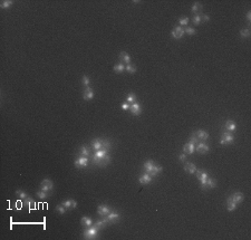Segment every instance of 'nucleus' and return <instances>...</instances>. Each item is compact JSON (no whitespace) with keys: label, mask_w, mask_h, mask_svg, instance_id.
<instances>
[{"label":"nucleus","mask_w":251,"mask_h":240,"mask_svg":"<svg viewBox=\"0 0 251 240\" xmlns=\"http://www.w3.org/2000/svg\"><path fill=\"white\" fill-rule=\"evenodd\" d=\"M99 229L96 227V226H91L84 230L83 236L84 239H96L97 237V233H98Z\"/></svg>","instance_id":"1"},{"label":"nucleus","mask_w":251,"mask_h":240,"mask_svg":"<svg viewBox=\"0 0 251 240\" xmlns=\"http://www.w3.org/2000/svg\"><path fill=\"white\" fill-rule=\"evenodd\" d=\"M234 142V136L233 134L230 133V132H223L221 134V140H220V144L221 145H229L232 144Z\"/></svg>","instance_id":"2"},{"label":"nucleus","mask_w":251,"mask_h":240,"mask_svg":"<svg viewBox=\"0 0 251 240\" xmlns=\"http://www.w3.org/2000/svg\"><path fill=\"white\" fill-rule=\"evenodd\" d=\"M195 174H197V178H198V180L200 181L201 188H202V190H203V189H204V185H206V179L209 178V174H208L206 171H203V170H197V171H195Z\"/></svg>","instance_id":"3"},{"label":"nucleus","mask_w":251,"mask_h":240,"mask_svg":"<svg viewBox=\"0 0 251 240\" xmlns=\"http://www.w3.org/2000/svg\"><path fill=\"white\" fill-rule=\"evenodd\" d=\"M54 189V182L50 179H44L40 182V190L46 191V192H50Z\"/></svg>","instance_id":"4"},{"label":"nucleus","mask_w":251,"mask_h":240,"mask_svg":"<svg viewBox=\"0 0 251 240\" xmlns=\"http://www.w3.org/2000/svg\"><path fill=\"white\" fill-rule=\"evenodd\" d=\"M184 28L183 27H181V26H176L173 29V30L171 31V35H172V37L174 39H181L184 36Z\"/></svg>","instance_id":"5"},{"label":"nucleus","mask_w":251,"mask_h":240,"mask_svg":"<svg viewBox=\"0 0 251 240\" xmlns=\"http://www.w3.org/2000/svg\"><path fill=\"white\" fill-rule=\"evenodd\" d=\"M74 165L76 168H87L88 167V157H85V156H79L77 157L75 162H74Z\"/></svg>","instance_id":"6"},{"label":"nucleus","mask_w":251,"mask_h":240,"mask_svg":"<svg viewBox=\"0 0 251 240\" xmlns=\"http://www.w3.org/2000/svg\"><path fill=\"white\" fill-rule=\"evenodd\" d=\"M104 218L106 219L107 222H108V225H110V223H115V222H117V221L119 220L121 216H119V214H117V212L110 211V214H107V216H105Z\"/></svg>","instance_id":"7"},{"label":"nucleus","mask_w":251,"mask_h":240,"mask_svg":"<svg viewBox=\"0 0 251 240\" xmlns=\"http://www.w3.org/2000/svg\"><path fill=\"white\" fill-rule=\"evenodd\" d=\"M110 211H112V208L106 206V204H99V206L97 207V214H98L99 216H102V217L107 216Z\"/></svg>","instance_id":"8"},{"label":"nucleus","mask_w":251,"mask_h":240,"mask_svg":"<svg viewBox=\"0 0 251 240\" xmlns=\"http://www.w3.org/2000/svg\"><path fill=\"white\" fill-rule=\"evenodd\" d=\"M195 150H197L200 154H206V153L210 151V148H209V145H206V143L200 142V143H197V144H195Z\"/></svg>","instance_id":"9"},{"label":"nucleus","mask_w":251,"mask_h":240,"mask_svg":"<svg viewBox=\"0 0 251 240\" xmlns=\"http://www.w3.org/2000/svg\"><path fill=\"white\" fill-rule=\"evenodd\" d=\"M129 112L132 113L133 115H135V116H138V115H141L142 113V107L141 105L137 103V102H135V103L131 104V106H129Z\"/></svg>","instance_id":"10"},{"label":"nucleus","mask_w":251,"mask_h":240,"mask_svg":"<svg viewBox=\"0 0 251 240\" xmlns=\"http://www.w3.org/2000/svg\"><path fill=\"white\" fill-rule=\"evenodd\" d=\"M110 163V154H106L104 157L99 159L94 165H97V167H101V168H105V167H107Z\"/></svg>","instance_id":"11"},{"label":"nucleus","mask_w":251,"mask_h":240,"mask_svg":"<svg viewBox=\"0 0 251 240\" xmlns=\"http://www.w3.org/2000/svg\"><path fill=\"white\" fill-rule=\"evenodd\" d=\"M83 98L85 101H91V99L94 98V91L91 89V86L88 87H85L83 91Z\"/></svg>","instance_id":"12"},{"label":"nucleus","mask_w":251,"mask_h":240,"mask_svg":"<svg viewBox=\"0 0 251 240\" xmlns=\"http://www.w3.org/2000/svg\"><path fill=\"white\" fill-rule=\"evenodd\" d=\"M61 204H63V206H64L67 210L76 209L77 206H78L76 200H73V199H67V200H65V201H63Z\"/></svg>","instance_id":"13"},{"label":"nucleus","mask_w":251,"mask_h":240,"mask_svg":"<svg viewBox=\"0 0 251 240\" xmlns=\"http://www.w3.org/2000/svg\"><path fill=\"white\" fill-rule=\"evenodd\" d=\"M194 151H195V144L194 143H192V142H187V143H185V144L183 145V153H185V154H192V153H194Z\"/></svg>","instance_id":"14"},{"label":"nucleus","mask_w":251,"mask_h":240,"mask_svg":"<svg viewBox=\"0 0 251 240\" xmlns=\"http://www.w3.org/2000/svg\"><path fill=\"white\" fill-rule=\"evenodd\" d=\"M225 129L227 132H230V133H233V132H236L237 131V124L234 121H232V120H228L227 121V123L225 124Z\"/></svg>","instance_id":"15"},{"label":"nucleus","mask_w":251,"mask_h":240,"mask_svg":"<svg viewBox=\"0 0 251 240\" xmlns=\"http://www.w3.org/2000/svg\"><path fill=\"white\" fill-rule=\"evenodd\" d=\"M152 179H153L152 175L144 172V173L138 178V182L141 183V184H148V183L152 182Z\"/></svg>","instance_id":"16"},{"label":"nucleus","mask_w":251,"mask_h":240,"mask_svg":"<svg viewBox=\"0 0 251 240\" xmlns=\"http://www.w3.org/2000/svg\"><path fill=\"white\" fill-rule=\"evenodd\" d=\"M230 198L232 199V201H234L237 204H239V203H241L244 200V195L241 192H234V193H232L230 195Z\"/></svg>","instance_id":"17"},{"label":"nucleus","mask_w":251,"mask_h":240,"mask_svg":"<svg viewBox=\"0 0 251 240\" xmlns=\"http://www.w3.org/2000/svg\"><path fill=\"white\" fill-rule=\"evenodd\" d=\"M194 135L198 137V140H201V141H206V140H208L210 136L209 133L203 130H198L195 133H194Z\"/></svg>","instance_id":"18"},{"label":"nucleus","mask_w":251,"mask_h":240,"mask_svg":"<svg viewBox=\"0 0 251 240\" xmlns=\"http://www.w3.org/2000/svg\"><path fill=\"white\" fill-rule=\"evenodd\" d=\"M154 165H155V162H153L152 160L146 161V162L143 164V169H144L145 173H148V174H151V172H152L153 168H154Z\"/></svg>","instance_id":"19"},{"label":"nucleus","mask_w":251,"mask_h":240,"mask_svg":"<svg viewBox=\"0 0 251 240\" xmlns=\"http://www.w3.org/2000/svg\"><path fill=\"white\" fill-rule=\"evenodd\" d=\"M184 171L189 173V174H194L195 171H197V168H195V165L192 162H187L184 164Z\"/></svg>","instance_id":"20"},{"label":"nucleus","mask_w":251,"mask_h":240,"mask_svg":"<svg viewBox=\"0 0 251 240\" xmlns=\"http://www.w3.org/2000/svg\"><path fill=\"white\" fill-rule=\"evenodd\" d=\"M119 61H121V63L127 65V64H131L132 59H131V56H129V54L125 53V51H122V53L119 54Z\"/></svg>","instance_id":"21"},{"label":"nucleus","mask_w":251,"mask_h":240,"mask_svg":"<svg viewBox=\"0 0 251 240\" xmlns=\"http://www.w3.org/2000/svg\"><path fill=\"white\" fill-rule=\"evenodd\" d=\"M80 225L83 226V227H85V228H88V227L93 226V220H91V217L85 216V217H83L80 219Z\"/></svg>","instance_id":"22"},{"label":"nucleus","mask_w":251,"mask_h":240,"mask_svg":"<svg viewBox=\"0 0 251 240\" xmlns=\"http://www.w3.org/2000/svg\"><path fill=\"white\" fill-rule=\"evenodd\" d=\"M214 188H217V181L214 179L208 178L206 181V185H204V189H203V190H206V189H214Z\"/></svg>","instance_id":"23"},{"label":"nucleus","mask_w":251,"mask_h":240,"mask_svg":"<svg viewBox=\"0 0 251 240\" xmlns=\"http://www.w3.org/2000/svg\"><path fill=\"white\" fill-rule=\"evenodd\" d=\"M227 208H228V211L232 212V211L237 210V208H238V204H237L234 201H232V199L229 197L228 200H227Z\"/></svg>","instance_id":"24"},{"label":"nucleus","mask_w":251,"mask_h":240,"mask_svg":"<svg viewBox=\"0 0 251 240\" xmlns=\"http://www.w3.org/2000/svg\"><path fill=\"white\" fill-rule=\"evenodd\" d=\"M202 5L200 4V2H195V4L192 5V7H191V11L193 12V14H195V15H199L200 12L202 11Z\"/></svg>","instance_id":"25"},{"label":"nucleus","mask_w":251,"mask_h":240,"mask_svg":"<svg viewBox=\"0 0 251 240\" xmlns=\"http://www.w3.org/2000/svg\"><path fill=\"white\" fill-rule=\"evenodd\" d=\"M79 156H85V157L91 156V150L88 149V148H86L85 145L80 146L79 148Z\"/></svg>","instance_id":"26"},{"label":"nucleus","mask_w":251,"mask_h":240,"mask_svg":"<svg viewBox=\"0 0 251 240\" xmlns=\"http://www.w3.org/2000/svg\"><path fill=\"white\" fill-rule=\"evenodd\" d=\"M91 148L95 150V151H98V150L103 149V145H102V139L94 140L93 143H91Z\"/></svg>","instance_id":"27"},{"label":"nucleus","mask_w":251,"mask_h":240,"mask_svg":"<svg viewBox=\"0 0 251 240\" xmlns=\"http://www.w3.org/2000/svg\"><path fill=\"white\" fill-rule=\"evenodd\" d=\"M113 69H114L115 73H117V74H122V73L125 70V64H123V63L115 64L114 67H113Z\"/></svg>","instance_id":"28"},{"label":"nucleus","mask_w":251,"mask_h":240,"mask_svg":"<svg viewBox=\"0 0 251 240\" xmlns=\"http://www.w3.org/2000/svg\"><path fill=\"white\" fill-rule=\"evenodd\" d=\"M108 225V222H107V220L105 219V218H103V219H101V220H97L95 222V225L94 226H96L98 229H104V228H106V226Z\"/></svg>","instance_id":"29"},{"label":"nucleus","mask_w":251,"mask_h":240,"mask_svg":"<svg viewBox=\"0 0 251 240\" xmlns=\"http://www.w3.org/2000/svg\"><path fill=\"white\" fill-rule=\"evenodd\" d=\"M36 195H37V198H39L40 200H45L46 198L49 197V192H46V191H42L39 189V190L36 191Z\"/></svg>","instance_id":"30"},{"label":"nucleus","mask_w":251,"mask_h":240,"mask_svg":"<svg viewBox=\"0 0 251 240\" xmlns=\"http://www.w3.org/2000/svg\"><path fill=\"white\" fill-rule=\"evenodd\" d=\"M162 171H163V168H162L161 165H157V164L155 163V165H154L152 172H151V175H152V176H156V175L160 174Z\"/></svg>","instance_id":"31"},{"label":"nucleus","mask_w":251,"mask_h":240,"mask_svg":"<svg viewBox=\"0 0 251 240\" xmlns=\"http://www.w3.org/2000/svg\"><path fill=\"white\" fill-rule=\"evenodd\" d=\"M12 5H14V1H11V0H4L0 4V8L1 9H8V8L11 7Z\"/></svg>","instance_id":"32"},{"label":"nucleus","mask_w":251,"mask_h":240,"mask_svg":"<svg viewBox=\"0 0 251 240\" xmlns=\"http://www.w3.org/2000/svg\"><path fill=\"white\" fill-rule=\"evenodd\" d=\"M16 195H17V198L21 199V200H26V199L28 198V195H27L26 192L23 190H20V189L16 190Z\"/></svg>","instance_id":"33"},{"label":"nucleus","mask_w":251,"mask_h":240,"mask_svg":"<svg viewBox=\"0 0 251 240\" xmlns=\"http://www.w3.org/2000/svg\"><path fill=\"white\" fill-rule=\"evenodd\" d=\"M126 103L129 104H133L136 102V95L134 94V93H129V95H127V97H126Z\"/></svg>","instance_id":"34"},{"label":"nucleus","mask_w":251,"mask_h":240,"mask_svg":"<svg viewBox=\"0 0 251 240\" xmlns=\"http://www.w3.org/2000/svg\"><path fill=\"white\" fill-rule=\"evenodd\" d=\"M251 35V31L249 28H246V29H241L240 30V36L242 37V38H249Z\"/></svg>","instance_id":"35"},{"label":"nucleus","mask_w":251,"mask_h":240,"mask_svg":"<svg viewBox=\"0 0 251 240\" xmlns=\"http://www.w3.org/2000/svg\"><path fill=\"white\" fill-rule=\"evenodd\" d=\"M102 145H103V149L108 151L112 148V142L110 140H106V139H102Z\"/></svg>","instance_id":"36"},{"label":"nucleus","mask_w":251,"mask_h":240,"mask_svg":"<svg viewBox=\"0 0 251 240\" xmlns=\"http://www.w3.org/2000/svg\"><path fill=\"white\" fill-rule=\"evenodd\" d=\"M125 70L127 73H129V74H134V73H136L137 68L135 67V65H132V64H127V65H125Z\"/></svg>","instance_id":"37"},{"label":"nucleus","mask_w":251,"mask_h":240,"mask_svg":"<svg viewBox=\"0 0 251 240\" xmlns=\"http://www.w3.org/2000/svg\"><path fill=\"white\" fill-rule=\"evenodd\" d=\"M184 33L185 34H187L189 36H193V35H195V29H194L193 27H189V26H187L185 28H184Z\"/></svg>","instance_id":"38"},{"label":"nucleus","mask_w":251,"mask_h":240,"mask_svg":"<svg viewBox=\"0 0 251 240\" xmlns=\"http://www.w3.org/2000/svg\"><path fill=\"white\" fill-rule=\"evenodd\" d=\"M192 23L195 25V26H199L200 23H202L201 20V15H194L193 18H192Z\"/></svg>","instance_id":"39"},{"label":"nucleus","mask_w":251,"mask_h":240,"mask_svg":"<svg viewBox=\"0 0 251 240\" xmlns=\"http://www.w3.org/2000/svg\"><path fill=\"white\" fill-rule=\"evenodd\" d=\"M82 84H83L85 87H88V86L91 85V78L88 76H86V75L83 76L82 77Z\"/></svg>","instance_id":"40"},{"label":"nucleus","mask_w":251,"mask_h":240,"mask_svg":"<svg viewBox=\"0 0 251 240\" xmlns=\"http://www.w3.org/2000/svg\"><path fill=\"white\" fill-rule=\"evenodd\" d=\"M189 21H190L189 17H181L179 19L180 26H187V25H189Z\"/></svg>","instance_id":"41"},{"label":"nucleus","mask_w":251,"mask_h":240,"mask_svg":"<svg viewBox=\"0 0 251 240\" xmlns=\"http://www.w3.org/2000/svg\"><path fill=\"white\" fill-rule=\"evenodd\" d=\"M56 211H57L59 214H65L67 212V209H66L63 204H58V206L56 207Z\"/></svg>","instance_id":"42"},{"label":"nucleus","mask_w":251,"mask_h":240,"mask_svg":"<svg viewBox=\"0 0 251 240\" xmlns=\"http://www.w3.org/2000/svg\"><path fill=\"white\" fill-rule=\"evenodd\" d=\"M202 23H209L210 21V16L209 15H202L201 16Z\"/></svg>","instance_id":"43"},{"label":"nucleus","mask_w":251,"mask_h":240,"mask_svg":"<svg viewBox=\"0 0 251 240\" xmlns=\"http://www.w3.org/2000/svg\"><path fill=\"white\" fill-rule=\"evenodd\" d=\"M179 160L181 161V162H185V161H187V154H185V153H181L179 155Z\"/></svg>","instance_id":"44"},{"label":"nucleus","mask_w":251,"mask_h":240,"mask_svg":"<svg viewBox=\"0 0 251 240\" xmlns=\"http://www.w3.org/2000/svg\"><path fill=\"white\" fill-rule=\"evenodd\" d=\"M129 106H131V104L124 102V103L122 104V110L123 111H129Z\"/></svg>","instance_id":"45"},{"label":"nucleus","mask_w":251,"mask_h":240,"mask_svg":"<svg viewBox=\"0 0 251 240\" xmlns=\"http://www.w3.org/2000/svg\"><path fill=\"white\" fill-rule=\"evenodd\" d=\"M247 20L249 21V23L251 21V11H250V10L247 12Z\"/></svg>","instance_id":"46"}]
</instances>
